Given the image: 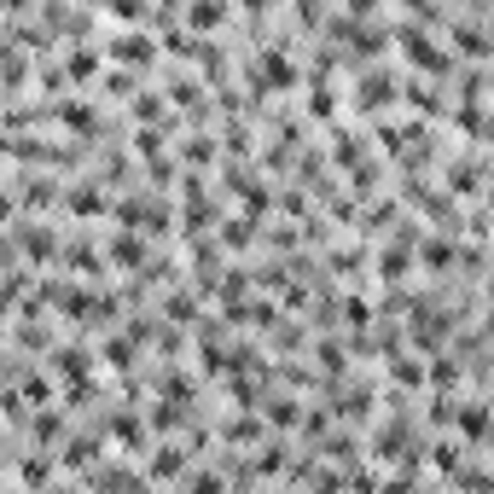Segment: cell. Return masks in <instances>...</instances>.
I'll use <instances>...</instances> for the list:
<instances>
[{"mask_svg":"<svg viewBox=\"0 0 494 494\" xmlns=\"http://www.w3.org/2000/svg\"><path fill=\"white\" fill-rule=\"evenodd\" d=\"M390 41L401 47V58H407L413 70H425V76H442V82H448L454 70H460V58H454L448 47H437V35L413 30V23H395V35H390ZM425 76H419V82H425Z\"/></svg>","mask_w":494,"mask_h":494,"instance_id":"1","label":"cell"},{"mask_svg":"<svg viewBox=\"0 0 494 494\" xmlns=\"http://www.w3.org/2000/svg\"><path fill=\"white\" fill-rule=\"evenodd\" d=\"M395 93H401V76L395 70H384V65H366V70H355V110H384V105H395Z\"/></svg>","mask_w":494,"mask_h":494,"instance_id":"2","label":"cell"},{"mask_svg":"<svg viewBox=\"0 0 494 494\" xmlns=\"http://www.w3.org/2000/svg\"><path fill=\"white\" fill-rule=\"evenodd\" d=\"M105 58H117V65H157V35L146 30H128V35H110L105 41Z\"/></svg>","mask_w":494,"mask_h":494,"instance_id":"3","label":"cell"},{"mask_svg":"<svg viewBox=\"0 0 494 494\" xmlns=\"http://www.w3.org/2000/svg\"><path fill=\"white\" fill-rule=\"evenodd\" d=\"M454 425H460V437H465V442H477V448H483V437H489V407H483V401L454 407Z\"/></svg>","mask_w":494,"mask_h":494,"instance_id":"4","label":"cell"},{"mask_svg":"<svg viewBox=\"0 0 494 494\" xmlns=\"http://www.w3.org/2000/svg\"><path fill=\"white\" fill-rule=\"evenodd\" d=\"M99 76V53L93 47H76L70 41V53H65V82H93Z\"/></svg>","mask_w":494,"mask_h":494,"instance_id":"5","label":"cell"},{"mask_svg":"<svg viewBox=\"0 0 494 494\" xmlns=\"http://www.w3.org/2000/svg\"><path fill=\"white\" fill-rule=\"evenodd\" d=\"M181 18L192 23V30H221V23L233 18V6H221V0H198V6H187Z\"/></svg>","mask_w":494,"mask_h":494,"instance_id":"6","label":"cell"},{"mask_svg":"<svg viewBox=\"0 0 494 494\" xmlns=\"http://www.w3.org/2000/svg\"><path fill=\"white\" fill-rule=\"evenodd\" d=\"M53 117L65 122V128H82V134H93V128H99L93 105H76V99H53Z\"/></svg>","mask_w":494,"mask_h":494,"instance_id":"7","label":"cell"},{"mask_svg":"<svg viewBox=\"0 0 494 494\" xmlns=\"http://www.w3.org/2000/svg\"><path fill=\"white\" fill-rule=\"evenodd\" d=\"M146 472H152V483H169V477L187 472V454L169 442V448H157V454H152V465H146Z\"/></svg>","mask_w":494,"mask_h":494,"instance_id":"8","label":"cell"},{"mask_svg":"<svg viewBox=\"0 0 494 494\" xmlns=\"http://www.w3.org/2000/svg\"><path fill=\"white\" fill-rule=\"evenodd\" d=\"M18 244L35 256V262H47V256H53V233H47L41 221H23V227H18Z\"/></svg>","mask_w":494,"mask_h":494,"instance_id":"9","label":"cell"},{"mask_svg":"<svg viewBox=\"0 0 494 494\" xmlns=\"http://www.w3.org/2000/svg\"><path fill=\"white\" fill-rule=\"evenodd\" d=\"M110 437H117L122 448H134V454L146 448V425H140L134 413H117V419H110Z\"/></svg>","mask_w":494,"mask_h":494,"instance_id":"10","label":"cell"},{"mask_svg":"<svg viewBox=\"0 0 494 494\" xmlns=\"http://www.w3.org/2000/svg\"><path fill=\"white\" fill-rule=\"evenodd\" d=\"M110 262H117V268H140L146 262V244L134 239V233H117V239H110Z\"/></svg>","mask_w":494,"mask_h":494,"instance_id":"11","label":"cell"},{"mask_svg":"<svg viewBox=\"0 0 494 494\" xmlns=\"http://www.w3.org/2000/svg\"><path fill=\"white\" fill-rule=\"evenodd\" d=\"M390 378H395L401 390H419V384H425V373H419L413 355H390Z\"/></svg>","mask_w":494,"mask_h":494,"instance_id":"12","label":"cell"},{"mask_svg":"<svg viewBox=\"0 0 494 494\" xmlns=\"http://www.w3.org/2000/svg\"><path fill=\"white\" fill-rule=\"evenodd\" d=\"M419 251H425V268H437V274H442V268H454V256H460V251H454V239H425Z\"/></svg>","mask_w":494,"mask_h":494,"instance_id":"13","label":"cell"},{"mask_svg":"<svg viewBox=\"0 0 494 494\" xmlns=\"http://www.w3.org/2000/svg\"><path fill=\"white\" fill-rule=\"evenodd\" d=\"M93 437H82V442H70V448H65V465H70V472H93Z\"/></svg>","mask_w":494,"mask_h":494,"instance_id":"14","label":"cell"},{"mask_svg":"<svg viewBox=\"0 0 494 494\" xmlns=\"http://www.w3.org/2000/svg\"><path fill=\"white\" fill-rule=\"evenodd\" d=\"M53 181H47V175H35V181H23V204H35V209H47V204H53Z\"/></svg>","mask_w":494,"mask_h":494,"instance_id":"15","label":"cell"},{"mask_svg":"<svg viewBox=\"0 0 494 494\" xmlns=\"http://www.w3.org/2000/svg\"><path fill=\"white\" fill-rule=\"evenodd\" d=\"M65 204L76 209V216H99V209H105V198H99L93 187H82V192H65Z\"/></svg>","mask_w":494,"mask_h":494,"instance_id":"16","label":"cell"},{"mask_svg":"<svg viewBox=\"0 0 494 494\" xmlns=\"http://www.w3.org/2000/svg\"><path fill=\"white\" fill-rule=\"evenodd\" d=\"M430 384H460V361H454V355H437V361H430Z\"/></svg>","mask_w":494,"mask_h":494,"instance_id":"17","label":"cell"},{"mask_svg":"<svg viewBox=\"0 0 494 494\" xmlns=\"http://www.w3.org/2000/svg\"><path fill=\"white\" fill-rule=\"evenodd\" d=\"M221 244H227V251H251V221H227Z\"/></svg>","mask_w":494,"mask_h":494,"instance_id":"18","label":"cell"},{"mask_svg":"<svg viewBox=\"0 0 494 494\" xmlns=\"http://www.w3.org/2000/svg\"><path fill=\"white\" fill-rule=\"evenodd\" d=\"M187 494H221V477L209 472V465H198V472H192V483H187Z\"/></svg>","mask_w":494,"mask_h":494,"instance_id":"19","label":"cell"},{"mask_svg":"<svg viewBox=\"0 0 494 494\" xmlns=\"http://www.w3.org/2000/svg\"><path fill=\"white\" fill-rule=\"evenodd\" d=\"M58 430H65V425H58V413H53V407H41V413H35V437H41V442H58Z\"/></svg>","mask_w":494,"mask_h":494,"instance_id":"20","label":"cell"},{"mask_svg":"<svg viewBox=\"0 0 494 494\" xmlns=\"http://www.w3.org/2000/svg\"><path fill=\"white\" fill-rule=\"evenodd\" d=\"M152 425H157V430H181V407H175V401H157V407H152Z\"/></svg>","mask_w":494,"mask_h":494,"instance_id":"21","label":"cell"},{"mask_svg":"<svg viewBox=\"0 0 494 494\" xmlns=\"http://www.w3.org/2000/svg\"><path fill=\"white\" fill-rule=\"evenodd\" d=\"M181 157H187V163H209L216 152H209V140H204V134H192V140L181 146Z\"/></svg>","mask_w":494,"mask_h":494,"instance_id":"22","label":"cell"},{"mask_svg":"<svg viewBox=\"0 0 494 494\" xmlns=\"http://www.w3.org/2000/svg\"><path fill=\"white\" fill-rule=\"evenodd\" d=\"M23 489H47V460H23Z\"/></svg>","mask_w":494,"mask_h":494,"instance_id":"23","label":"cell"},{"mask_svg":"<svg viewBox=\"0 0 494 494\" xmlns=\"http://www.w3.org/2000/svg\"><path fill=\"white\" fill-rule=\"evenodd\" d=\"M262 437V425L256 419H239V425H227V442H256Z\"/></svg>","mask_w":494,"mask_h":494,"instance_id":"24","label":"cell"},{"mask_svg":"<svg viewBox=\"0 0 494 494\" xmlns=\"http://www.w3.org/2000/svg\"><path fill=\"white\" fill-rule=\"evenodd\" d=\"M110 23H146V6H105Z\"/></svg>","mask_w":494,"mask_h":494,"instance_id":"25","label":"cell"},{"mask_svg":"<svg viewBox=\"0 0 494 494\" xmlns=\"http://www.w3.org/2000/svg\"><path fill=\"white\" fill-rule=\"evenodd\" d=\"M163 314H175V320H192V296H187V291H175V296L163 303Z\"/></svg>","mask_w":494,"mask_h":494,"instance_id":"26","label":"cell"},{"mask_svg":"<svg viewBox=\"0 0 494 494\" xmlns=\"http://www.w3.org/2000/svg\"><path fill=\"white\" fill-rule=\"evenodd\" d=\"M296 419H303V413H296V401H274V425H279V430H291Z\"/></svg>","mask_w":494,"mask_h":494,"instance_id":"27","label":"cell"}]
</instances>
